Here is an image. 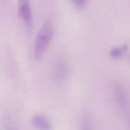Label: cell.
<instances>
[{
    "mask_svg": "<svg viewBox=\"0 0 130 130\" xmlns=\"http://www.w3.org/2000/svg\"><path fill=\"white\" fill-rule=\"evenodd\" d=\"M53 36V24L50 19H46L42 24L36 38L34 56L36 60H39L42 58L48 44L52 41Z\"/></svg>",
    "mask_w": 130,
    "mask_h": 130,
    "instance_id": "6da1fadb",
    "label": "cell"
},
{
    "mask_svg": "<svg viewBox=\"0 0 130 130\" xmlns=\"http://www.w3.org/2000/svg\"><path fill=\"white\" fill-rule=\"evenodd\" d=\"M69 65L63 57H57L52 66V76L58 83H63L69 74Z\"/></svg>",
    "mask_w": 130,
    "mask_h": 130,
    "instance_id": "7a4b0ae2",
    "label": "cell"
},
{
    "mask_svg": "<svg viewBox=\"0 0 130 130\" xmlns=\"http://www.w3.org/2000/svg\"><path fill=\"white\" fill-rule=\"evenodd\" d=\"M112 93L114 100L119 109L124 112L129 111V100L124 88L120 84L115 83L113 86Z\"/></svg>",
    "mask_w": 130,
    "mask_h": 130,
    "instance_id": "3957f363",
    "label": "cell"
},
{
    "mask_svg": "<svg viewBox=\"0 0 130 130\" xmlns=\"http://www.w3.org/2000/svg\"><path fill=\"white\" fill-rule=\"evenodd\" d=\"M18 11L19 17L22 20L25 25L31 26L32 23V16L29 0H19Z\"/></svg>",
    "mask_w": 130,
    "mask_h": 130,
    "instance_id": "277c9868",
    "label": "cell"
},
{
    "mask_svg": "<svg viewBox=\"0 0 130 130\" xmlns=\"http://www.w3.org/2000/svg\"><path fill=\"white\" fill-rule=\"evenodd\" d=\"M33 126L38 130H52L53 126L48 118L43 115L34 116L32 119Z\"/></svg>",
    "mask_w": 130,
    "mask_h": 130,
    "instance_id": "5b68a950",
    "label": "cell"
},
{
    "mask_svg": "<svg viewBox=\"0 0 130 130\" xmlns=\"http://www.w3.org/2000/svg\"><path fill=\"white\" fill-rule=\"evenodd\" d=\"M128 46L124 45L120 47H114L110 51V55L114 59H119L128 51Z\"/></svg>",
    "mask_w": 130,
    "mask_h": 130,
    "instance_id": "8992f818",
    "label": "cell"
},
{
    "mask_svg": "<svg viewBox=\"0 0 130 130\" xmlns=\"http://www.w3.org/2000/svg\"><path fill=\"white\" fill-rule=\"evenodd\" d=\"M80 130H93L91 119L90 116L87 113L84 114L81 119Z\"/></svg>",
    "mask_w": 130,
    "mask_h": 130,
    "instance_id": "52a82bcc",
    "label": "cell"
},
{
    "mask_svg": "<svg viewBox=\"0 0 130 130\" xmlns=\"http://www.w3.org/2000/svg\"><path fill=\"white\" fill-rule=\"evenodd\" d=\"M75 6L79 8H83L87 4L88 0H71Z\"/></svg>",
    "mask_w": 130,
    "mask_h": 130,
    "instance_id": "ba28073f",
    "label": "cell"
},
{
    "mask_svg": "<svg viewBox=\"0 0 130 130\" xmlns=\"http://www.w3.org/2000/svg\"><path fill=\"white\" fill-rule=\"evenodd\" d=\"M129 124H130V118H129Z\"/></svg>",
    "mask_w": 130,
    "mask_h": 130,
    "instance_id": "9c48e42d",
    "label": "cell"
}]
</instances>
